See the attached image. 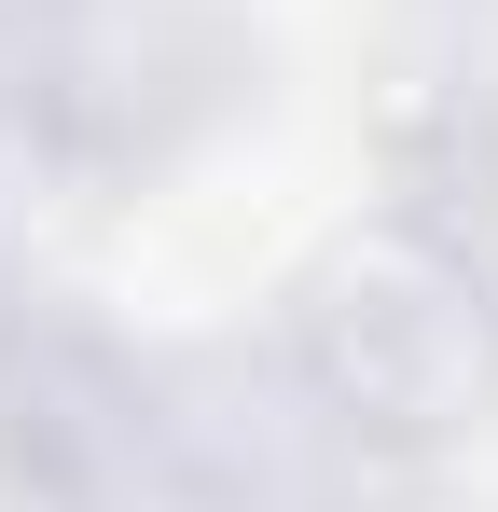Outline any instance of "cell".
Masks as SVG:
<instances>
[{"mask_svg":"<svg viewBox=\"0 0 498 512\" xmlns=\"http://www.w3.org/2000/svg\"><path fill=\"white\" fill-rule=\"evenodd\" d=\"M291 333L360 429L443 443L498 402V277L429 222H346L291 291Z\"/></svg>","mask_w":498,"mask_h":512,"instance_id":"obj_1","label":"cell"}]
</instances>
